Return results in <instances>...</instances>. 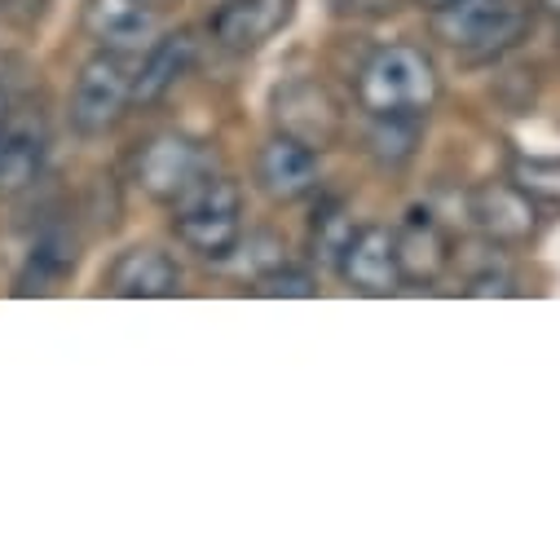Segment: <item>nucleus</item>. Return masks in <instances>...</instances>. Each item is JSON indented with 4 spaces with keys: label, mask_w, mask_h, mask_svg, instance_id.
<instances>
[{
    "label": "nucleus",
    "mask_w": 560,
    "mask_h": 560,
    "mask_svg": "<svg viewBox=\"0 0 560 560\" xmlns=\"http://www.w3.org/2000/svg\"><path fill=\"white\" fill-rule=\"evenodd\" d=\"M353 93L371 119H424L442 93V75L419 45H380L362 62Z\"/></svg>",
    "instance_id": "f257e3e1"
},
{
    "label": "nucleus",
    "mask_w": 560,
    "mask_h": 560,
    "mask_svg": "<svg viewBox=\"0 0 560 560\" xmlns=\"http://www.w3.org/2000/svg\"><path fill=\"white\" fill-rule=\"evenodd\" d=\"M173 208L177 238L203 260H230L243 243V190L221 173H203Z\"/></svg>",
    "instance_id": "f03ea898"
},
{
    "label": "nucleus",
    "mask_w": 560,
    "mask_h": 560,
    "mask_svg": "<svg viewBox=\"0 0 560 560\" xmlns=\"http://www.w3.org/2000/svg\"><path fill=\"white\" fill-rule=\"evenodd\" d=\"M525 0H455L433 14V32L464 58H499L525 36Z\"/></svg>",
    "instance_id": "7ed1b4c3"
},
{
    "label": "nucleus",
    "mask_w": 560,
    "mask_h": 560,
    "mask_svg": "<svg viewBox=\"0 0 560 560\" xmlns=\"http://www.w3.org/2000/svg\"><path fill=\"white\" fill-rule=\"evenodd\" d=\"M269 106H273V128L318 155L331 151L345 137V106L336 102V93L327 84H318L310 75L278 84Z\"/></svg>",
    "instance_id": "20e7f679"
},
{
    "label": "nucleus",
    "mask_w": 560,
    "mask_h": 560,
    "mask_svg": "<svg viewBox=\"0 0 560 560\" xmlns=\"http://www.w3.org/2000/svg\"><path fill=\"white\" fill-rule=\"evenodd\" d=\"M132 106V71L124 67V54H93L71 89V128L80 137H106L124 110Z\"/></svg>",
    "instance_id": "39448f33"
},
{
    "label": "nucleus",
    "mask_w": 560,
    "mask_h": 560,
    "mask_svg": "<svg viewBox=\"0 0 560 560\" xmlns=\"http://www.w3.org/2000/svg\"><path fill=\"white\" fill-rule=\"evenodd\" d=\"M208 168V151L186 132H160L137 151V186H142L155 203L182 199Z\"/></svg>",
    "instance_id": "423d86ee"
},
{
    "label": "nucleus",
    "mask_w": 560,
    "mask_h": 560,
    "mask_svg": "<svg viewBox=\"0 0 560 560\" xmlns=\"http://www.w3.org/2000/svg\"><path fill=\"white\" fill-rule=\"evenodd\" d=\"M468 217H472V225L481 230L486 243L508 247V252L534 243V234H538V203L521 186H512L508 177L503 182H481L468 195Z\"/></svg>",
    "instance_id": "0eeeda50"
},
{
    "label": "nucleus",
    "mask_w": 560,
    "mask_h": 560,
    "mask_svg": "<svg viewBox=\"0 0 560 560\" xmlns=\"http://www.w3.org/2000/svg\"><path fill=\"white\" fill-rule=\"evenodd\" d=\"M296 0H221L208 19V32L230 54H256L292 23Z\"/></svg>",
    "instance_id": "6e6552de"
},
{
    "label": "nucleus",
    "mask_w": 560,
    "mask_h": 560,
    "mask_svg": "<svg viewBox=\"0 0 560 560\" xmlns=\"http://www.w3.org/2000/svg\"><path fill=\"white\" fill-rule=\"evenodd\" d=\"M318 177H323L318 151L292 142V137H283V132H273L269 142L256 151V186L273 203H301V199H310L318 190Z\"/></svg>",
    "instance_id": "1a4fd4ad"
},
{
    "label": "nucleus",
    "mask_w": 560,
    "mask_h": 560,
    "mask_svg": "<svg viewBox=\"0 0 560 560\" xmlns=\"http://www.w3.org/2000/svg\"><path fill=\"white\" fill-rule=\"evenodd\" d=\"M177 292H182V265L155 243L119 252L110 260V269H106V296L164 301V296H177Z\"/></svg>",
    "instance_id": "9d476101"
},
{
    "label": "nucleus",
    "mask_w": 560,
    "mask_h": 560,
    "mask_svg": "<svg viewBox=\"0 0 560 560\" xmlns=\"http://www.w3.org/2000/svg\"><path fill=\"white\" fill-rule=\"evenodd\" d=\"M84 32L106 54H137L160 40V14L151 10V0H89Z\"/></svg>",
    "instance_id": "9b49d317"
},
{
    "label": "nucleus",
    "mask_w": 560,
    "mask_h": 560,
    "mask_svg": "<svg viewBox=\"0 0 560 560\" xmlns=\"http://www.w3.org/2000/svg\"><path fill=\"white\" fill-rule=\"evenodd\" d=\"M393 247H397L401 283L429 288V283H438V278L446 273V265H451V234L424 208H410L406 212V221L393 230Z\"/></svg>",
    "instance_id": "f8f14e48"
},
{
    "label": "nucleus",
    "mask_w": 560,
    "mask_h": 560,
    "mask_svg": "<svg viewBox=\"0 0 560 560\" xmlns=\"http://www.w3.org/2000/svg\"><path fill=\"white\" fill-rule=\"evenodd\" d=\"M340 278H345L353 292H362V296H393L401 288L393 230L362 225L353 234V243L345 247V256H340Z\"/></svg>",
    "instance_id": "ddd939ff"
},
{
    "label": "nucleus",
    "mask_w": 560,
    "mask_h": 560,
    "mask_svg": "<svg viewBox=\"0 0 560 560\" xmlns=\"http://www.w3.org/2000/svg\"><path fill=\"white\" fill-rule=\"evenodd\" d=\"M195 58H199V40L195 32H173V36H160L142 67L132 71V106H155L164 102L190 71H195Z\"/></svg>",
    "instance_id": "4468645a"
},
{
    "label": "nucleus",
    "mask_w": 560,
    "mask_h": 560,
    "mask_svg": "<svg viewBox=\"0 0 560 560\" xmlns=\"http://www.w3.org/2000/svg\"><path fill=\"white\" fill-rule=\"evenodd\" d=\"M45 155H49V137L36 119H14L0 128V199H19L27 195L40 173H45Z\"/></svg>",
    "instance_id": "2eb2a0df"
},
{
    "label": "nucleus",
    "mask_w": 560,
    "mask_h": 560,
    "mask_svg": "<svg viewBox=\"0 0 560 560\" xmlns=\"http://www.w3.org/2000/svg\"><path fill=\"white\" fill-rule=\"evenodd\" d=\"M353 234H358V225H353V217H349L345 203H336V199L318 203V212L310 221V252H314V260L340 269V256L353 243Z\"/></svg>",
    "instance_id": "dca6fc26"
},
{
    "label": "nucleus",
    "mask_w": 560,
    "mask_h": 560,
    "mask_svg": "<svg viewBox=\"0 0 560 560\" xmlns=\"http://www.w3.org/2000/svg\"><path fill=\"white\" fill-rule=\"evenodd\" d=\"M75 269V243L62 238V234H49L32 247V260H27V273L19 278V292L32 296V292H49L62 273Z\"/></svg>",
    "instance_id": "f3484780"
},
{
    "label": "nucleus",
    "mask_w": 560,
    "mask_h": 560,
    "mask_svg": "<svg viewBox=\"0 0 560 560\" xmlns=\"http://www.w3.org/2000/svg\"><path fill=\"white\" fill-rule=\"evenodd\" d=\"M508 182L521 186V190L538 203V212H542V208H547V212H560V160L521 155V160H512Z\"/></svg>",
    "instance_id": "a211bd4d"
},
{
    "label": "nucleus",
    "mask_w": 560,
    "mask_h": 560,
    "mask_svg": "<svg viewBox=\"0 0 560 560\" xmlns=\"http://www.w3.org/2000/svg\"><path fill=\"white\" fill-rule=\"evenodd\" d=\"M415 142H419V119H375V132H371V151L380 155V164H406L415 155Z\"/></svg>",
    "instance_id": "6ab92c4d"
},
{
    "label": "nucleus",
    "mask_w": 560,
    "mask_h": 560,
    "mask_svg": "<svg viewBox=\"0 0 560 560\" xmlns=\"http://www.w3.org/2000/svg\"><path fill=\"white\" fill-rule=\"evenodd\" d=\"M314 292H318L314 273L310 269H292L288 260L256 278V296H314Z\"/></svg>",
    "instance_id": "aec40b11"
},
{
    "label": "nucleus",
    "mask_w": 560,
    "mask_h": 560,
    "mask_svg": "<svg viewBox=\"0 0 560 560\" xmlns=\"http://www.w3.org/2000/svg\"><path fill=\"white\" fill-rule=\"evenodd\" d=\"M508 292H512L508 273H481V278H472V288H468V296H508Z\"/></svg>",
    "instance_id": "412c9836"
},
{
    "label": "nucleus",
    "mask_w": 560,
    "mask_h": 560,
    "mask_svg": "<svg viewBox=\"0 0 560 560\" xmlns=\"http://www.w3.org/2000/svg\"><path fill=\"white\" fill-rule=\"evenodd\" d=\"M336 5L349 14H388V10H397V0H336Z\"/></svg>",
    "instance_id": "4be33fe9"
},
{
    "label": "nucleus",
    "mask_w": 560,
    "mask_h": 560,
    "mask_svg": "<svg viewBox=\"0 0 560 560\" xmlns=\"http://www.w3.org/2000/svg\"><path fill=\"white\" fill-rule=\"evenodd\" d=\"M419 10H429V14H438V10H446V5H455V0H415Z\"/></svg>",
    "instance_id": "5701e85b"
},
{
    "label": "nucleus",
    "mask_w": 560,
    "mask_h": 560,
    "mask_svg": "<svg viewBox=\"0 0 560 560\" xmlns=\"http://www.w3.org/2000/svg\"><path fill=\"white\" fill-rule=\"evenodd\" d=\"M5 124H10V93L0 89V128H5Z\"/></svg>",
    "instance_id": "b1692460"
},
{
    "label": "nucleus",
    "mask_w": 560,
    "mask_h": 560,
    "mask_svg": "<svg viewBox=\"0 0 560 560\" xmlns=\"http://www.w3.org/2000/svg\"><path fill=\"white\" fill-rule=\"evenodd\" d=\"M534 5H538V10H547V14H556V19H560V0H534Z\"/></svg>",
    "instance_id": "393cba45"
}]
</instances>
